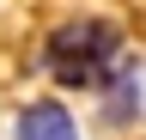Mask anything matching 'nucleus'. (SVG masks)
<instances>
[{"label":"nucleus","mask_w":146,"mask_h":140,"mask_svg":"<svg viewBox=\"0 0 146 140\" xmlns=\"http://www.w3.org/2000/svg\"><path fill=\"white\" fill-rule=\"evenodd\" d=\"M122 61V31L104 25V19H79V25H61L49 37V73L61 85H110Z\"/></svg>","instance_id":"1"},{"label":"nucleus","mask_w":146,"mask_h":140,"mask_svg":"<svg viewBox=\"0 0 146 140\" xmlns=\"http://www.w3.org/2000/svg\"><path fill=\"white\" fill-rule=\"evenodd\" d=\"M12 140H79V128H73L67 104L43 98V104H31V110H18V128H12Z\"/></svg>","instance_id":"2"}]
</instances>
